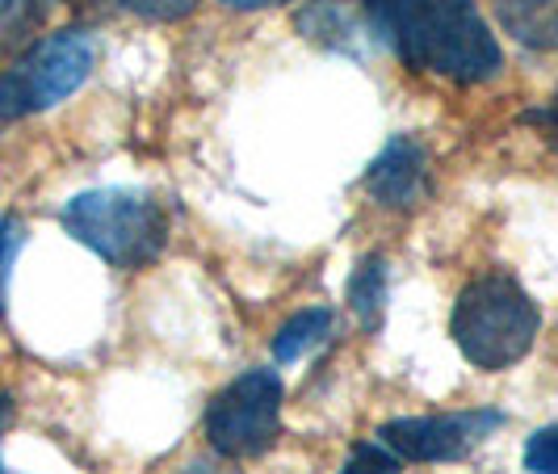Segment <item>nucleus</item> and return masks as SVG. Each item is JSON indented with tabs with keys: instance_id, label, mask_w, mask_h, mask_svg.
<instances>
[{
	"instance_id": "1",
	"label": "nucleus",
	"mask_w": 558,
	"mask_h": 474,
	"mask_svg": "<svg viewBox=\"0 0 558 474\" xmlns=\"http://www.w3.org/2000/svg\"><path fill=\"white\" fill-rule=\"evenodd\" d=\"M369 34L412 72H437L453 84L496 81L504 51L475 0H362Z\"/></svg>"
},
{
	"instance_id": "2",
	"label": "nucleus",
	"mask_w": 558,
	"mask_h": 474,
	"mask_svg": "<svg viewBox=\"0 0 558 474\" xmlns=\"http://www.w3.org/2000/svg\"><path fill=\"white\" fill-rule=\"evenodd\" d=\"M542 311L525 294V285L500 269L475 278L449 311V336L458 353L478 369L517 365L537 340Z\"/></svg>"
},
{
	"instance_id": "3",
	"label": "nucleus",
	"mask_w": 558,
	"mask_h": 474,
	"mask_svg": "<svg viewBox=\"0 0 558 474\" xmlns=\"http://www.w3.org/2000/svg\"><path fill=\"white\" fill-rule=\"evenodd\" d=\"M63 231L110 260L113 269H143L168 244V215L156 194L143 190H88L76 194L63 215Z\"/></svg>"
},
{
	"instance_id": "4",
	"label": "nucleus",
	"mask_w": 558,
	"mask_h": 474,
	"mask_svg": "<svg viewBox=\"0 0 558 474\" xmlns=\"http://www.w3.org/2000/svg\"><path fill=\"white\" fill-rule=\"evenodd\" d=\"M93 59L97 47L84 29H59L38 38L9 72H0V122H17L68 101L88 81Z\"/></svg>"
},
{
	"instance_id": "5",
	"label": "nucleus",
	"mask_w": 558,
	"mask_h": 474,
	"mask_svg": "<svg viewBox=\"0 0 558 474\" xmlns=\"http://www.w3.org/2000/svg\"><path fill=\"white\" fill-rule=\"evenodd\" d=\"M281 399L286 387L278 369L256 365L231 378L206 408V437L215 453L227 462H248L269 453L281 437Z\"/></svg>"
},
{
	"instance_id": "6",
	"label": "nucleus",
	"mask_w": 558,
	"mask_h": 474,
	"mask_svg": "<svg viewBox=\"0 0 558 474\" xmlns=\"http://www.w3.org/2000/svg\"><path fill=\"white\" fill-rule=\"evenodd\" d=\"M504 424L500 412H446V416H403L378 428V441L399 462H458Z\"/></svg>"
},
{
	"instance_id": "7",
	"label": "nucleus",
	"mask_w": 558,
	"mask_h": 474,
	"mask_svg": "<svg viewBox=\"0 0 558 474\" xmlns=\"http://www.w3.org/2000/svg\"><path fill=\"white\" fill-rule=\"evenodd\" d=\"M365 190L387 210H412L428 190V151L412 135H395L365 168Z\"/></svg>"
},
{
	"instance_id": "8",
	"label": "nucleus",
	"mask_w": 558,
	"mask_h": 474,
	"mask_svg": "<svg viewBox=\"0 0 558 474\" xmlns=\"http://www.w3.org/2000/svg\"><path fill=\"white\" fill-rule=\"evenodd\" d=\"M299 34L324 47V51H340V56L365 59L369 56V22L357 0H307L299 9Z\"/></svg>"
},
{
	"instance_id": "9",
	"label": "nucleus",
	"mask_w": 558,
	"mask_h": 474,
	"mask_svg": "<svg viewBox=\"0 0 558 474\" xmlns=\"http://www.w3.org/2000/svg\"><path fill=\"white\" fill-rule=\"evenodd\" d=\"M504 34L530 51H558V0H496Z\"/></svg>"
},
{
	"instance_id": "10",
	"label": "nucleus",
	"mask_w": 558,
	"mask_h": 474,
	"mask_svg": "<svg viewBox=\"0 0 558 474\" xmlns=\"http://www.w3.org/2000/svg\"><path fill=\"white\" fill-rule=\"evenodd\" d=\"M387 294H391V265L387 256L369 252L353 265V278H349V307L357 315L365 332H378L383 328V315H387Z\"/></svg>"
},
{
	"instance_id": "11",
	"label": "nucleus",
	"mask_w": 558,
	"mask_h": 474,
	"mask_svg": "<svg viewBox=\"0 0 558 474\" xmlns=\"http://www.w3.org/2000/svg\"><path fill=\"white\" fill-rule=\"evenodd\" d=\"M328 332H332V311L328 307H307L290 315L274 336V362L294 365L299 357H307L311 349H319Z\"/></svg>"
},
{
	"instance_id": "12",
	"label": "nucleus",
	"mask_w": 558,
	"mask_h": 474,
	"mask_svg": "<svg viewBox=\"0 0 558 474\" xmlns=\"http://www.w3.org/2000/svg\"><path fill=\"white\" fill-rule=\"evenodd\" d=\"M26 248V223L4 215L0 219V311L9 307V278H13V260Z\"/></svg>"
},
{
	"instance_id": "13",
	"label": "nucleus",
	"mask_w": 558,
	"mask_h": 474,
	"mask_svg": "<svg viewBox=\"0 0 558 474\" xmlns=\"http://www.w3.org/2000/svg\"><path fill=\"white\" fill-rule=\"evenodd\" d=\"M340 474H399V458L383 441H362L349 449Z\"/></svg>"
},
{
	"instance_id": "14",
	"label": "nucleus",
	"mask_w": 558,
	"mask_h": 474,
	"mask_svg": "<svg viewBox=\"0 0 558 474\" xmlns=\"http://www.w3.org/2000/svg\"><path fill=\"white\" fill-rule=\"evenodd\" d=\"M521 462H525V471L530 474H558V424L533 433L530 441H525Z\"/></svg>"
},
{
	"instance_id": "15",
	"label": "nucleus",
	"mask_w": 558,
	"mask_h": 474,
	"mask_svg": "<svg viewBox=\"0 0 558 474\" xmlns=\"http://www.w3.org/2000/svg\"><path fill=\"white\" fill-rule=\"evenodd\" d=\"M113 9H126L143 22H185L197 0H113Z\"/></svg>"
},
{
	"instance_id": "16",
	"label": "nucleus",
	"mask_w": 558,
	"mask_h": 474,
	"mask_svg": "<svg viewBox=\"0 0 558 474\" xmlns=\"http://www.w3.org/2000/svg\"><path fill=\"white\" fill-rule=\"evenodd\" d=\"M177 474H240V471H231L223 462H210V458H197V462H185Z\"/></svg>"
},
{
	"instance_id": "17",
	"label": "nucleus",
	"mask_w": 558,
	"mask_h": 474,
	"mask_svg": "<svg viewBox=\"0 0 558 474\" xmlns=\"http://www.w3.org/2000/svg\"><path fill=\"white\" fill-rule=\"evenodd\" d=\"M227 9H235V13H260V9H278L286 0H223Z\"/></svg>"
},
{
	"instance_id": "18",
	"label": "nucleus",
	"mask_w": 558,
	"mask_h": 474,
	"mask_svg": "<svg viewBox=\"0 0 558 474\" xmlns=\"http://www.w3.org/2000/svg\"><path fill=\"white\" fill-rule=\"evenodd\" d=\"M9 420H13V399H9V394H0V433L9 428ZM0 474H4V466H0Z\"/></svg>"
},
{
	"instance_id": "19",
	"label": "nucleus",
	"mask_w": 558,
	"mask_h": 474,
	"mask_svg": "<svg viewBox=\"0 0 558 474\" xmlns=\"http://www.w3.org/2000/svg\"><path fill=\"white\" fill-rule=\"evenodd\" d=\"M29 4H34V13H47V9L56 4V0H29Z\"/></svg>"
},
{
	"instance_id": "20",
	"label": "nucleus",
	"mask_w": 558,
	"mask_h": 474,
	"mask_svg": "<svg viewBox=\"0 0 558 474\" xmlns=\"http://www.w3.org/2000/svg\"><path fill=\"white\" fill-rule=\"evenodd\" d=\"M9 9H13V0H0V17H4V13H9Z\"/></svg>"
}]
</instances>
